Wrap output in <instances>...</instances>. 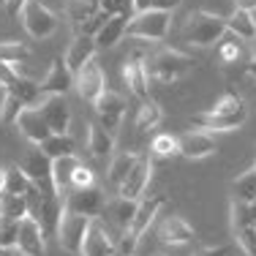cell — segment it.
<instances>
[{"label": "cell", "instance_id": "cell-8", "mask_svg": "<svg viewBox=\"0 0 256 256\" xmlns=\"http://www.w3.org/2000/svg\"><path fill=\"white\" fill-rule=\"evenodd\" d=\"M66 210L76 212V216H84V218H98L104 204H106V199H104L101 188L96 186H88V188H74V191L68 194V196L63 199Z\"/></svg>", "mask_w": 256, "mask_h": 256}, {"label": "cell", "instance_id": "cell-30", "mask_svg": "<svg viewBox=\"0 0 256 256\" xmlns=\"http://www.w3.org/2000/svg\"><path fill=\"white\" fill-rule=\"evenodd\" d=\"M98 11H104L101 0H68V16H71V22H74V28L90 22Z\"/></svg>", "mask_w": 256, "mask_h": 256}, {"label": "cell", "instance_id": "cell-17", "mask_svg": "<svg viewBox=\"0 0 256 256\" xmlns=\"http://www.w3.org/2000/svg\"><path fill=\"white\" fill-rule=\"evenodd\" d=\"M178 148H180V156H186V158H207L218 150L216 139L207 131H186L178 139Z\"/></svg>", "mask_w": 256, "mask_h": 256}, {"label": "cell", "instance_id": "cell-15", "mask_svg": "<svg viewBox=\"0 0 256 256\" xmlns=\"http://www.w3.org/2000/svg\"><path fill=\"white\" fill-rule=\"evenodd\" d=\"M114 254H118V246L112 242V237L106 234V229L101 226L98 218H93L88 234H84L82 256H114Z\"/></svg>", "mask_w": 256, "mask_h": 256}, {"label": "cell", "instance_id": "cell-29", "mask_svg": "<svg viewBox=\"0 0 256 256\" xmlns=\"http://www.w3.org/2000/svg\"><path fill=\"white\" fill-rule=\"evenodd\" d=\"M41 153H44L46 158H66V156H74V139L68 136V134H52L50 139H44V142L38 144Z\"/></svg>", "mask_w": 256, "mask_h": 256}, {"label": "cell", "instance_id": "cell-52", "mask_svg": "<svg viewBox=\"0 0 256 256\" xmlns=\"http://www.w3.org/2000/svg\"><path fill=\"white\" fill-rule=\"evenodd\" d=\"M16 248H0V256H14Z\"/></svg>", "mask_w": 256, "mask_h": 256}, {"label": "cell", "instance_id": "cell-1", "mask_svg": "<svg viewBox=\"0 0 256 256\" xmlns=\"http://www.w3.org/2000/svg\"><path fill=\"white\" fill-rule=\"evenodd\" d=\"M224 33H226V20L210 11H191L182 28L186 41L194 46H212L224 38Z\"/></svg>", "mask_w": 256, "mask_h": 256}, {"label": "cell", "instance_id": "cell-49", "mask_svg": "<svg viewBox=\"0 0 256 256\" xmlns=\"http://www.w3.org/2000/svg\"><path fill=\"white\" fill-rule=\"evenodd\" d=\"M237 8H246V11H251V8H256V0H237Z\"/></svg>", "mask_w": 256, "mask_h": 256}, {"label": "cell", "instance_id": "cell-7", "mask_svg": "<svg viewBox=\"0 0 256 256\" xmlns=\"http://www.w3.org/2000/svg\"><path fill=\"white\" fill-rule=\"evenodd\" d=\"M22 22H25V30L33 38H50L58 30V16L41 0H28L25 8H22Z\"/></svg>", "mask_w": 256, "mask_h": 256}, {"label": "cell", "instance_id": "cell-43", "mask_svg": "<svg viewBox=\"0 0 256 256\" xmlns=\"http://www.w3.org/2000/svg\"><path fill=\"white\" fill-rule=\"evenodd\" d=\"M139 237H142V234H136L134 229H126L123 237L118 240V254L120 256H134V254H136V248H139Z\"/></svg>", "mask_w": 256, "mask_h": 256}, {"label": "cell", "instance_id": "cell-23", "mask_svg": "<svg viewBox=\"0 0 256 256\" xmlns=\"http://www.w3.org/2000/svg\"><path fill=\"white\" fill-rule=\"evenodd\" d=\"M123 79L128 84V90H131L134 96H139V98L148 101V93H150V76H148V68H144V60H134L128 58L126 68H123Z\"/></svg>", "mask_w": 256, "mask_h": 256}, {"label": "cell", "instance_id": "cell-6", "mask_svg": "<svg viewBox=\"0 0 256 256\" xmlns=\"http://www.w3.org/2000/svg\"><path fill=\"white\" fill-rule=\"evenodd\" d=\"M90 221L93 218H84L76 216L71 210H63V218H60V226H58V242L63 251L82 256V246H84V234L90 229Z\"/></svg>", "mask_w": 256, "mask_h": 256}, {"label": "cell", "instance_id": "cell-27", "mask_svg": "<svg viewBox=\"0 0 256 256\" xmlns=\"http://www.w3.org/2000/svg\"><path fill=\"white\" fill-rule=\"evenodd\" d=\"M226 30H229V33H234L237 38H246V41L256 38V20H254V14H251V11H246V8H234V14L226 20Z\"/></svg>", "mask_w": 256, "mask_h": 256}, {"label": "cell", "instance_id": "cell-44", "mask_svg": "<svg viewBox=\"0 0 256 256\" xmlns=\"http://www.w3.org/2000/svg\"><path fill=\"white\" fill-rule=\"evenodd\" d=\"M16 234H20V221H6L0 226V248H16Z\"/></svg>", "mask_w": 256, "mask_h": 256}, {"label": "cell", "instance_id": "cell-53", "mask_svg": "<svg viewBox=\"0 0 256 256\" xmlns=\"http://www.w3.org/2000/svg\"><path fill=\"white\" fill-rule=\"evenodd\" d=\"M6 221H8V218H3V216H0V226H3V224H6Z\"/></svg>", "mask_w": 256, "mask_h": 256}, {"label": "cell", "instance_id": "cell-10", "mask_svg": "<svg viewBox=\"0 0 256 256\" xmlns=\"http://www.w3.org/2000/svg\"><path fill=\"white\" fill-rule=\"evenodd\" d=\"M36 109L41 112V118L46 120V126L52 128V134H68V126H71V109H68V101L66 96H44Z\"/></svg>", "mask_w": 256, "mask_h": 256}, {"label": "cell", "instance_id": "cell-37", "mask_svg": "<svg viewBox=\"0 0 256 256\" xmlns=\"http://www.w3.org/2000/svg\"><path fill=\"white\" fill-rule=\"evenodd\" d=\"M28 58H30L28 46H22L20 41H3V44H0V60H3V63L16 66V63H25Z\"/></svg>", "mask_w": 256, "mask_h": 256}, {"label": "cell", "instance_id": "cell-25", "mask_svg": "<svg viewBox=\"0 0 256 256\" xmlns=\"http://www.w3.org/2000/svg\"><path fill=\"white\" fill-rule=\"evenodd\" d=\"M76 166H79L76 156H66V158H54L52 161V180H54V188H58V194L63 199L71 191V180H74Z\"/></svg>", "mask_w": 256, "mask_h": 256}, {"label": "cell", "instance_id": "cell-45", "mask_svg": "<svg viewBox=\"0 0 256 256\" xmlns=\"http://www.w3.org/2000/svg\"><path fill=\"white\" fill-rule=\"evenodd\" d=\"M93 182H96L93 172H90L88 166H82V164H79L76 172H74V180H71V191H74V188H88V186H93ZM71 191H68V194H71Z\"/></svg>", "mask_w": 256, "mask_h": 256}, {"label": "cell", "instance_id": "cell-41", "mask_svg": "<svg viewBox=\"0 0 256 256\" xmlns=\"http://www.w3.org/2000/svg\"><path fill=\"white\" fill-rule=\"evenodd\" d=\"M237 246L246 251V256H256V226H246V229H234Z\"/></svg>", "mask_w": 256, "mask_h": 256}, {"label": "cell", "instance_id": "cell-20", "mask_svg": "<svg viewBox=\"0 0 256 256\" xmlns=\"http://www.w3.org/2000/svg\"><path fill=\"white\" fill-rule=\"evenodd\" d=\"M96 50H98V46H96L93 36H74L68 52H66V66L71 68V74H76L84 63H90V60L96 58Z\"/></svg>", "mask_w": 256, "mask_h": 256}, {"label": "cell", "instance_id": "cell-39", "mask_svg": "<svg viewBox=\"0 0 256 256\" xmlns=\"http://www.w3.org/2000/svg\"><path fill=\"white\" fill-rule=\"evenodd\" d=\"M180 6V0H134L131 8L134 14H142V11H169L172 14Z\"/></svg>", "mask_w": 256, "mask_h": 256}, {"label": "cell", "instance_id": "cell-50", "mask_svg": "<svg viewBox=\"0 0 256 256\" xmlns=\"http://www.w3.org/2000/svg\"><path fill=\"white\" fill-rule=\"evenodd\" d=\"M246 71H248L251 76H256V58H254V60H248V63H246Z\"/></svg>", "mask_w": 256, "mask_h": 256}, {"label": "cell", "instance_id": "cell-31", "mask_svg": "<svg viewBox=\"0 0 256 256\" xmlns=\"http://www.w3.org/2000/svg\"><path fill=\"white\" fill-rule=\"evenodd\" d=\"M136 161H139V156H136V153H120V156L112 161V166H109L106 180L112 182L114 188H120V186H123V180L128 178V172H131V169L136 166Z\"/></svg>", "mask_w": 256, "mask_h": 256}, {"label": "cell", "instance_id": "cell-42", "mask_svg": "<svg viewBox=\"0 0 256 256\" xmlns=\"http://www.w3.org/2000/svg\"><path fill=\"white\" fill-rule=\"evenodd\" d=\"M153 153L156 156H178L180 148H178V139L169 136V134H161V136L153 139Z\"/></svg>", "mask_w": 256, "mask_h": 256}, {"label": "cell", "instance_id": "cell-48", "mask_svg": "<svg viewBox=\"0 0 256 256\" xmlns=\"http://www.w3.org/2000/svg\"><path fill=\"white\" fill-rule=\"evenodd\" d=\"M25 3L28 0H6V11H8L11 16H16L22 8H25Z\"/></svg>", "mask_w": 256, "mask_h": 256}, {"label": "cell", "instance_id": "cell-33", "mask_svg": "<svg viewBox=\"0 0 256 256\" xmlns=\"http://www.w3.org/2000/svg\"><path fill=\"white\" fill-rule=\"evenodd\" d=\"M0 216L8 221H22L28 216V204L25 196H14V194H0Z\"/></svg>", "mask_w": 256, "mask_h": 256}, {"label": "cell", "instance_id": "cell-40", "mask_svg": "<svg viewBox=\"0 0 256 256\" xmlns=\"http://www.w3.org/2000/svg\"><path fill=\"white\" fill-rule=\"evenodd\" d=\"M22 109H25V104H22L20 98H14L11 93H6L3 106H0V118H3V123H16V118H20Z\"/></svg>", "mask_w": 256, "mask_h": 256}, {"label": "cell", "instance_id": "cell-4", "mask_svg": "<svg viewBox=\"0 0 256 256\" xmlns=\"http://www.w3.org/2000/svg\"><path fill=\"white\" fill-rule=\"evenodd\" d=\"M169 25H172V14L169 11H142V14L131 16L126 36L142 38V41H161V38H166Z\"/></svg>", "mask_w": 256, "mask_h": 256}, {"label": "cell", "instance_id": "cell-18", "mask_svg": "<svg viewBox=\"0 0 256 256\" xmlns=\"http://www.w3.org/2000/svg\"><path fill=\"white\" fill-rule=\"evenodd\" d=\"M71 88H74V74H71V68L66 66V60H60V58L52 60L50 74L41 82V93L44 96H66Z\"/></svg>", "mask_w": 256, "mask_h": 256}, {"label": "cell", "instance_id": "cell-12", "mask_svg": "<svg viewBox=\"0 0 256 256\" xmlns=\"http://www.w3.org/2000/svg\"><path fill=\"white\" fill-rule=\"evenodd\" d=\"M16 251L22 256H44L46 254V234L36 218L25 216L20 221V234H16Z\"/></svg>", "mask_w": 256, "mask_h": 256}, {"label": "cell", "instance_id": "cell-11", "mask_svg": "<svg viewBox=\"0 0 256 256\" xmlns=\"http://www.w3.org/2000/svg\"><path fill=\"white\" fill-rule=\"evenodd\" d=\"M93 106H96V112H98V126L106 128L114 136L118 128H120V120H123V114H126V98L118 93H112V90H104Z\"/></svg>", "mask_w": 256, "mask_h": 256}, {"label": "cell", "instance_id": "cell-46", "mask_svg": "<svg viewBox=\"0 0 256 256\" xmlns=\"http://www.w3.org/2000/svg\"><path fill=\"white\" fill-rule=\"evenodd\" d=\"M16 76H20V68H16V66H11V63H3V60H0V88H8V84L14 82Z\"/></svg>", "mask_w": 256, "mask_h": 256}, {"label": "cell", "instance_id": "cell-47", "mask_svg": "<svg viewBox=\"0 0 256 256\" xmlns=\"http://www.w3.org/2000/svg\"><path fill=\"white\" fill-rule=\"evenodd\" d=\"M194 256H229V246H216V248H199Z\"/></svg>", "mask_w": 256, "mask_h": 256}, {"label": "cell", "instance_id": "cell-34", "mask_svg": "<svg viewBox=\"0 0 256 256\" xmlns=\"http://www.w3.org/2000/svg\"><path fill=\"white\" fill-rule=\"evenodd\" d=\"M161 118H164V112L156 101H142L139 114H136V128L139 131H150V128H156L161 123Z\"/></svg>", "mask_w": 256, "mask_h": 256}, {"label": "cell", "instance_id": "cell-36", "mask_svg": "<svg viewBox=\"0 0 256 256\" xmlns=\"http://www.w3.org/2000/svg\"><path fill=\"white\" fill-rule=\"evenodd\" d=\"M232 188H234V199H240V202H256V169L240 174Z\"/></svg>", "mask_w": 256, "mask_h": 256}, {"label": "cell", "instance_id": "cell-16", "mask_svg": "<svg viewBox=\"0 0 256 256\" xmlns=\"http://www.w3.org/2000/svg\"><path fill=\"white\" fill-rule=\"evenodd\" d=\"M16 128H20V131L25 134L33 144H41L44 139L52 136V128L46 126V120L41 118V112L36 106H25V109H22L20 118H16Z\"/></svg>", "mask_w": 256, "mask_h": 256}, {"label": "cell", "instance_id": "cell-35", "mask_svg": "<svg viewBox=\"0 0 256 256\" xmlns=\"http://www.w3.org/2000/svg\"><path fill=\"white\" fill-rule=\"evenodd\" d=\"M30 186H33V182L28 180V174L22 172V166H11V169H6V194H14V196H25Z\"/></svg>", "mask_w": 256, "mask_h": 256}, {"label": "cell", "instance_id": "cell-22", "mask_svg": "<svg viewBox=\"0 0 256 256\" xmlns=\"http://www.w3.org/2000/svg\"><path fill=\"white\" fill-rule=\"evenodd\" d=\"M134 14H114L106 20V25H104L98 33H96V46H101V50H109V46H114L118 41H123L126 30H128V22H131Z\"/></svg>", "mask_w": 256, "mask_h": 256}, {"label": "cell", "instance_id": "cell-28", "mask_svg": "<svg viewBox=\"0 0 256 256\" xmlns=\"http://www.w3.org/2000/svg\"><path fill=\"white\" fill-rule=\"evenodd\" d=\"M88 148H90V153H93L96 158H106L114 150V136L106 131V128L93 123L90 131H88Z\"/></svg>", "mask_w": 256, "mask_h": 256}, {"label": "cell", "instance_id": "cell-9", "mask_svg": "<svg viewBox=\"0 0 256 256\" xmlns=\"http://www.w3.org/2000/svg\"><path fill=\"white\" fill-rule=\"evenodd\" d=\"M74 88H76V93L82 96L84 101H90V104H96L98 96L106 90V76H104L101 66L96 63V58L90 60V63H84L82 68L74 74Z\"/></svg>", "mask_w": 256, "mask_h": 256}, {"label": "cell", "instance_id": "cell-51", "mask_svg": "<svg viewBox=\"0 0 256 256\" xmlns=\"http://www.w3.org/2000/svg\"><path fill=\"white\" fill-rule=\"evenodd\" d=\"M6 191V169H0V194Z\"/></svg>", "mask_w": 256, "mask_h": 256}, {"label": "cell", "instance_id": "cell-21", "mask_svg": "<svg viewBox=\"0 0 256 256\" xmlns=\"http://www.w3.org/2000/svg\"><path fill=\"white\" fill-rule=\"evenodd\" d=\"M63 196H44L41 199V210L38 216H36V221L41 224V229H44L46 237H58V226H60V218H63Z\"/></svg>", "mask_w": 256, "mask_h": 256}, {"label": "cell", "instance_id": "cell-24", "mask_svg": "<svg viewBox=\"0 0 256 256\" xmlns=\"http://www.w3.org/2000/svg\"><path fill=\"white\" fill-rule=\"evenodd\" d=\"M164 202H166V196H144L136 202V216H134L131 221V229L136 232V234H144V232L150 229V224L156 221L158 210L164 207Z\"/></svg>", "mask_w": 256, "mask_h": 256}, {"label": "cell", "instance_id": "cell-26", "mask_svg": "<svg viewBox=\"0 0 256 256\" xmlns=\"http://www.w3.org/2000/svg\"><path fill=\"white\" fill-rule=\"evenodd\" d=\"M6 93H11L14 98H20L25 106H36L41 98H44V93H41V84L38 82H33V79H28V76H16L14 82L6 88Z\"/></svg>", "mask_w": 256, "mask_h": 256}, {"label": "cell", "instance_id": "cell-14", "mask_svg": "<svg viewBox=\"0 0 256 256\" xmlns=\"http://www.w3.org/2000/svg\"><path fill=\"white\" fill-rule=\"evenodd\" d=\"M150 178H153V166H150V161H148L144 156H139L136 166H134L131 172H128V178L123 180V186L118 188V196L139 202V199L144 196V191H148Z\"/></svg>", "mask_w": 256, "mask_h": 256}, {"label": "cell", "instance_id": "cell-19", "mask_svg": "<svg viewBox=\"0 0 256 256\" xmlns=\"http://www.w3.org/2000/svg\"><path fill=\"white\" fill-rule=\"evenodd\" d=\"M158 237H161V242H166V246H186V242L194 240V226L180 216H169V218H164V224L158 226Z\"/></svg>", "mask_w": 256, "mask_h": 256}, {"label": "cell", "instance_id": "cell-38", "mask_svg": "<svg viewBox=\"0 0 256 256\" xmlns=\"http://www.w3.org/2000/svg\"><path fill=\"white\" fill-rule=\"evenodd\" d=\"M218 54H221L224 63H237V58H240V38L226 30L224 38L218 41Z\"/></svg>", "mask_w": 256, "mask_h": 256}, {"label": "cell", "instance_id": "cell-5", "mask_svg": "<svg viewBox=\"0 0 256 256\" xmlns=\"http://www.w3.org/2000/svg\"><path fill=\"white\" fill-rule=\"evenodd\" d=\"M20 166H22V172L28 174V180L41 191V196H60L58 188H54V180H52V158H46L41 153V148L30 150Z\"/></svg>", "mask_w": 256, "mask_h": 256}, {"label": "cell", "instance_id": "cell-3", "mask_svg": "<svg viewBox=\"0 0 256 256\" xmlns=\"http://www.w3.org/2000/svg\"><path fill=\"white\" fill-rule=\"evenodd\" d=\"M134 216H136V202H134V199L118 196V199H112V202L104 204L98 221H101V226L106 229V234L112 237L114 246H118V240L123 237V232L131 229Z\"/></svg>", "mask_w": 256, "mask_h": 256}, {"label": "cell", "instance_id": "cell-32", "mask_svg": "<svg viewBox=\"0 0 256 256\" xmlns=\"http://www.w3.org/2000/svg\"><path fill=\"white\" fill-rule=\"evenodd\" d=\"M232 226L234 229L256 226V202H240V199H232Z\"/></svg>", "mask_w": 256, "mask_h": 256}, {"label": "cell", "instance_id": "cell-13", "mask_svg": "<svg viewBox=\"0 0 256 256\" xmlns=\"http://www.w3.org/2000/svg\"><path fill=\"white\" fill-rule=\"evenodd\" d=\"M248 118V109H237V112H199L191 118V126L196 128H204V131H232V128H240Z\"/></svg>", "mask_w": 256, "mask_h": 256}, {"label": "cell", "instance_id": "cell-2", "mask_svg": "<svg viewBox=\"0 0 256 256\" xmlns=\"http://www.w3.org/2000/svg\"><path fill=\"white\" fill-rule=\"evenodd\" d=\"M144 68H148L150 82H174V79L186 76L188 71L194 68V60L186 58V54L174 52V50H164L153 54V58L144 60Z\"/></svg>", "mask_w": 256, "mask_h": 256}]
</instances>
